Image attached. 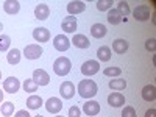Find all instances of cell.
<instances>
[{
	"label": "cell",
	"mask_w": 156,
	"mask_h": 117,
	"mask_svg": "<svg viewBox=\"0 0 156 117\" xmlns=\"http://www.w3.org/2000/svg\"><path fill=\"white\" fill-rule=\"evenodd\" d=\"M98 92V87L97 83L94 80H81L80 84H78V94H80L83 98H92L95 97Z\"/></svg>",
	"instance_id": "cell-1"
},
{
	"label": "cell",
	"mask_w": 156,
	"mask_h": 117,
	"mask_svg": "<svg viewBox=\"0 0 156 117\" xmlns=\"http://www.w3.org/2000/svg\"><path fill=\"white\" fill-rule=\"evenodd\" d=\"M70 67H72V62L69 58L66 56H59L55 62H53V72L59 76H64L70 72Z\"/></svg>",
	"instance_id": "cell-2"
},
{
	"label": "cell",
	"mask_w": 156,
	"mask_h": 117,
	"mask_svg": "<svg viewBox=\"0 0 156 117\" xmlns=\"http://www.w3.org/2000/svg\"><path fill=\"white\" fill-rule=\"evenodd\" d=\"M133 16H134V19L139 20V22H145V20H148L150 16H151V9H150L148 5H139V6H136V9L133 11Z\"/></svg>",
	"instance_id": "cell-3"
},
{
	"label": "cell",
	"mask_w": 156,
	"mask_h": 117,
	"mask_svg": "<svg viewBox=\"0 0 156 117\" xmlns=\"http://www.w3.org/2000/svg\"><path fill=\"white\" fill-rule=\"evenodd\" d=\"M42 47L41 45H37V44H30L23 48V55L27 59H37V58H41L42 55Z\"/></svg>",
	"instance_id": "cell-4"
},
{
	"label": "cell",
	"mask_w": 156,
	"mask_h": 117,
	"mask_svg": "<svg viewBox=\"0 0 156 117\" xmlns=\"http://www.w3.org/2000/svg\"><path fill=\"white\" fill-rule=\"evenodd\" d=\"M98 70H100V64L97 61H94V59H87L86 62H83V66H81V73L86 75V76H92Z\"/></svg>",
	"instance_id": "cell-5"
},
{
	"label": "cell",
	"mask_w": 156,
	"mask_h": 117,
	"mask_svg": "<svg viewBox=\"0 0 156 117\" xmlns=\"http://www.w3.org/2000/svg\"><path fill=\"white\" fill-rule=\"evenodd\" d=\"M19 87H20V81L16 76H8L3 81V90L8 94H16L19 90Z\"/></svg>",
	"instance_id": "cell-6"
},
{
	"label": "cell",
	"mask_w": 156,
	"mask_h": 117,
	"mask_svg": "<svg viewBox=\"0 0 156 117\" xmlns=\"http://www.w3.org/2000/svg\"><path fill=\"white\" fill-rule=\"evenodd\" d=\"M45 109H47L50 114H58V112L62 109V101H61L58 97H50V98L45 101Z\"/></svg>",
	"instance_id": "cell-7"
},
{
	"label": "cell",
	"mask_w": 156,
	"mask_h": 117,
	"mask_svg": "<svg viewBox=\"0 0 156 117\" xmlns=\"http://www.w3.org/2000/svg\"><path fill=\"white\" fill-rule=\"evenodd\" d=\"M53 47H55L58 51H66V50H69V47H70L69 37L64 36V34L55 36V39H53Z\"/></svg>",
	"instance_id": "cell-8"
},
{
	"label": "cell",
	"mask_w": 156,
	"mask_h": 117,
	"mask_svg": "<svg viewBox=\"0 0 156 117\" xmlns=\"http://www.w3.org/2000/svg\"><path fill=\"white\" fill-rule=\"evenodd\" d=\"M33 80H34V83H36L37 86H47V84L50 83V76H48V73H47L45 70L36 69V70L33 72Z\"/></svg>",
	"instance_id": "cell-9"
},
{
	"label": "cell",
	"mask_w": 156,
	"mask_h": 117,
	"mask_svg": "<svg viewBox=\"0 0 156 117\" xmlns=\"http://www.w3.org/2000/svg\"><path fill=\"white\" fill-rule=\"evenodd\" d=\"M59 94H61L62 98H66V100L72 98L75 95V86H73V83L72 81H64L59 86Z\"/></svg>",
	"instance_id": "cell-10"
},
{
	"label": "cell",
	"mask_w": 156,
	"mask_h": 117,
	"mask_svg": "<svg viewBox=\"0 0 156 117\" xmlns=\"http://www.w3.org/2000/svg\"><path fill=\"white\" fill-rule=\"evenodd\" d=\"M83 112L86 115H97L100 112V103L95 101V100H87L84 105H83Z\"/></svg>",
	"instance_id": "cell-11"
},
{
	"label": "cell",
	"mask_w": 156,
	"mask_h": 117,
	"mask_svg": "<svg viewBox=\"0 0 156 117\" xmlns=\"http://www.w3.org/2000/svg\"><path fill=\"white\" fill-rule=\"evenodd\" d=\"M76 17L73 16H67V17H64L62 22H61V28L62 31H66V33H75L76 30Z\"/></svg>",
	"instance_id": "cell-12"
},
{
	"label": "cell",
	"mask_w": 156,
	"mask_h": 117,
	"mask_svg": "<svg viewBox=\"0 0 156 117\" xmlns=\"http://www.w3.org/2000/svg\"><path fill=\"white\" fill-rule=\"evenodd\" d=\"M84 9H86V3L81 2V0H73V2H69V5H67V11H69L70 16L80 14Z\"/></svg>",
	"instance_id": "cell-13"
},
{
	"label": "cell",
	"mask_w": 156,
	"mask_h": 117,
	"mask_svg": "<svg viewBox=\"0 0 156 117\" xmlns=\"http://www.w3.org/2000/svg\"><path fill=\"white\" fill-rule=\"evenodd\" d=\"M108 105H111L112 108H120L122 105H125V95L120 92H112L108 97Z\"/></svg>",
	"instance_id": "cell-14"
},
{
	"label": "cell",
	"mask_w": 156,
	"mask_h": 117,
	"mask_svg": "<svg viewBox=\"0 0 156 117\" xmlns=\"http://www.w3.org/2000/svg\"><path fill=\"white\" fill-rule=\"evenodd\" d=\"M33 37H34V41H37V42H47L50 39V31L47 28H44V27L34 28L33 30Z\"/></svg>",
	"instance_id": "cell-15"
},
{
	"label": "cell",
	"mask_w": 156,
	"mask_h": 117,
	"mask_svg": "<svg viewBox=\"0 0 156 117\" xmlns=\"http://www.w3.org/2000/svg\"><path fill=\"white\" fill-rule=\"evenodd\" d=\"M3 9L6 14L12 16V14H17L19 9H20V3L17 2V0H6V2L3 3Z\"/></svg>",
	"instance_id": "cell-16"
},
{
	"label": "cell",
	"mask_w": 156,
	"mask_h": 117,
	"mask_svg": "<svg viewBox=\"0 0 156 117\" xmlns=\"http://www.w3.org/2000/svg\"><path fill=\"white\" fill-rule=\"evenodd\" d=\"M72 44H73L76 48H89V47H90L89 39H87L84 34H75V36L72 37Z\"/></svg>",
	"instance_id": "cell-17"
},
{
	"label": "cell",
	"mask_w": 156,
	"mask_h": 117,
	"mask_svg": "<svg viewBox=\"0 0 156 117\" xmlns=\"http://www.w3.org/2000/svg\"><path fill=\"white\" fill-rule=\"evenodd\" d=\"M48 14H50V8H48V5H45V3H39V5L36 6V9H34V16H36V19H39V20H45V19L48 17Z\"/></svg>",
	"instance_id": "cell-18"
},
{
	"label": "cell",
	"mask_w": 156,
	"mask_h": 117,
	"mask_svg": "<svg viewBox=\"0 0 156 117\" xmlns=\"http://www.w3.org/2000/svg\"><path fill=\"white\" fill-rule=\"evenodd\" d=\"M142 98L145 101H153L156 98V87L153 84H147L142 87Z\"/></svg>",
	"instance_id": "cell-19"
},
{
	"label": "cell",
	"mask_w": 156,
	"mask_h": 117,
	"mask_svg": "<svg viewBox=\"0 0 156 117\" xmlns=\"http://www.w3.org/2000/svg\"><path fill=\"white\" fill-rule=\"evenodd\" d=\"M106 27L103 23H94L92 27H90V34H92L94 37L100 39V37H105L106 36Z\"/></svg>",
	"instance_id": "cell-20"
},
{
	"label": "cell",
	"mask_w": 156,
	"mask_h": 117,
	"mask_svg": "<svg viewBox=\"0 0 156 117\" xmlns=\"http://www.w3.org/2000/svg\"><path fill=\"white\" fill-rule=\"evenodd\" d=\"M42 105H44V101L39 95H30L27 98V108L28 109H39Z\"/></svg>",
	"instance_id": "cell-21"
},
{
	"label": "cell",
	"mask_w": 156,
	"mask_h": 117,
	"mask_svg": "<svg viewBox=\"0 0 156 117\" xmlns=\"http://www.w3.org/2000/svg\"><path fill=\"white\" fill-rule=\"evenodd\" d=\"M20 58H22L20 50H17V48L9 50L8 55H6V61L11 64V66H16V64H19V62H20Z\"/></svg>",
	"instance_id": "cell-22"
},
{
	"label": "cell",
	"mask_w": 156,
	"mask_h": 117,
	"mask_svg": "<svg viewBox=\"0 0 156 117\" xmlns=\"http://www.w3.org/2000/svg\"><path fill=\"white\" fill-rule=\"evenodd\" d=\"M112 50L119 55H123L128 50V42L125 41V39H115V41L112 42Z\"/></svg>",
	"instance_id": "cell-23"
},
{
	"label": "cell",
	"mask_w": 156,
	"mask_h": 117,
	"mask_svg": "<svg viewBox=\"0 0 156 117\" xmlns=\"http://www.w3.org/2000/svg\"><path fill=\"white\" fill-rule=\"evenodd\" d=\"M123 19H125V17H123L117 9H109V12H108V22H109L111 25L120 23V22H123Z\"/></svg>",
	"instance_id": "cell-24"
},
{
	"label": "cell",
	"mask_w": 156,
	"mask_h": 117,
	"mask_svg": "<svg viewBox=\"0 0 156 117\" xmlns=\"http://www.w3.org/2000/svg\"><path fill=\"white\" fill-rule=\"evenodd\" d=\"M97 58L100 59V61H109L111 59V48L108 47V45H101V47H98V50H97Z\"/></svg>",
	"instance_id": "cell-25"
},
{
	"label": "cell",
	"mask_w": 156,
	"mask_h": 117,
	"mask_svg": "<svg viewBox=\"0 0 156 117\" xmlns=\"http://www.w3.org/2000/svg\"><path fill=\"white\" fill-rule=\"evenodd\" d=\"M0 112H2V115H5V117L12 115V112H14V105H12L11 101H5L3 105L0 106Z\"/></svg>",
	"instance_id": "cell-26"
},
{
	"label": "cell",
	"mask_w": 156,
	"mask_h": 117,
	"mask_svg": "<svg viewBox=\"0 0 156 117\" xmlns=\"http://www.w3.org/2000/svg\"><path fill=\"white\" fill-rule=\"evenodd\" d=\"M109 87L111 89H115V90H123L126 87V81L119 78V80H111L109 81Z\"/></svg>",
	"instance_id": "cell-27"
},
{
	"label": "cell",
	"mask_w": 156,
	"mask_h": 117,
	"mask_svg": "<svg viewBox=\"0 0 156 117\" xmlns=\"http://www.w3.org/2000/svg\"><path fill=\"white\" fill-rule=\"evenodd\" d=\"M9 45H11V39H9V36H6V34H0V51H6V50H9Z\"/></svg>",
	"instance_id": "cell-28"
},
{
	"label": "cell",
	"mask_w": 156,
	"mask_h": 117,
	"mask_svg": "<svg viewBox=\"0 0 156 117\" xmlns=\"http://www.w3.org/2000/svg\"><path fill=\"white\" fill-rule=\"evenodd\" d=\"M23 90H25V92H36V90H37V84L34 83L33 78L23 81Z\"/></svg>",
	"instance_id": "cell-29"
},
{
	"label": "cell",
	"mask_w": 156,
	"mask_h": 117,
	"mask_svg": "<svg viewBox=\"0 0 156 117\" xmlns=\"http://www.w3.org/2000/svg\"><path fill=\"white\" fill-rule=\"evenodd\" d=\"M117 11H119L123 17H126L129 12H131V9H129V5H128L126 2H119V3H117Z\"/></svg>",
	"instance_id": "cell-30"
},
{
	"label": "cell",
	"mask_w": 156,
	"mask_h": 117,
	"mask_svg": "<svg viewBox=\"0 0 156 117\" xmlns=\"http://www.w3.org/2000/svg\"><path fill=\"white\" fill-rule=\"evenodd\" d=\"M112 8V0H98L97 2V9L98 11H106Z\"/></svg>",
	"instance_id": "cell-31"
},
{
	"label": "cell",
	"mask_w": 156,
	"mask_h": 117,
	"mask_svg": "<svg viewBox=\"0 0 156 117\" xmlns=\"http://www.w3.org/2000/svg\"><path fill=\"white\" fill-rule=\"evenodd\" d=\"M103 73H105L106 76H119L122 73V69L120 67H106L105 70H103Z\"/></svg>",
	"instance_id": "cell-32"
},
{
	"label": "cell",
	"mask_w": 156,
	"mask_h": 117,
	"mask_svg": "<svg viewBox=\"0 0 156 117\" xmlns=\"http://www.w3.org/2000/svg\"><path fill=\"white\" fill-rule=\"evenodd\" d=\"M122 117H137L136 115V109L133 106H125L122 111Z\"/></svg>",
	"instance_id": "cell-33"
},
{
	"label": "cell",
	"mask_w": 156,
	"mask_h": 117,
	"mask_svg": "<svg viewBox=\"0 0 156 117\" xmlns=\"http://www.w3.org/2000/svg\"><path fill=\"white\" fill-rule=\"evenodd\" d=\"M69 117H81V109L78 106H70L69 108Z\"/></svg>",
	"instance_id": "cell-34"
},
{
	"label": "cell",
	"mask_w": 156,
	"mask_h": 117,
	"mask_svg": "<svg viewBox=\"0 0 156 117\" xmlns=\"http://www.w3.org/2000/svg\"><path fill=\"white\" fill-rule=\"evenodd\" d=\"M156 41H154V39L151 37V39H148V41L145 42V48L148 50V51H154L156 50V44H154Z\"/></svg>",
	"instance_id": "cell-35"
},
{
	"label": "cell",
	"mask_w": 156,
	"mask_h": 117,
	"mask_svg": "<svg viewBox=\"0 0 156 117\" xmlns=\"http://www.w3.org/2000/svg\"><path fill=\"white\" fill-rule=\"evenodd\" d=\"M14 117H31V115L28 114V111H25V109H20V111H17V112L14 114Z\"/></svg>",
	"instance_id": "cell-36"
},
{
	"label": "cell",
	"mask_w": 156,
	"mask_h": 117,
	"mask_svg": "<svg viewBox=\"0 0 156 117\" xmlns=\"http://www.w3.org/2000/svg\"><path fill=\"white\" fill-rule=\"evenodd\" d=\"M145 117H156V109H148L147 112H145Z\"/></svg>",
	"instance_id": "cell-37"
},
{
	"label": "cell",
	"mask_w": 156,
	"mask_h": 117,
	"mask_svg": "<svg viewBox=\"0 0 156 117\" xmlns=\"http://www.w3.org/2000/svg\"><path fill=\"white\" fill-rule=\"evenodd\" d=\"M3 101V90H0V103Z\"/></svg>",
	"instance_id": "cell-38"
},
{
	"label": "cell",
	"mask_w": 156,
	"mask_h": 117,
	"mask_svg": "<svg viewBox=\"0 0 156 117\" xmlns=\"http://www.w3.org/2000/svg\"><path fill=\"white\" fill-rule=\"evenodd\" d=\"M3 30V25H2V22H0V31H2Z\"/></svg>",
	"instance_id": "cell-39"
},
{
	"label": "cell",
	"mask_w": 156,
	"mask_h": 117,
	"mask_svg": "<svg viewBox=\"0 0 156 117\" xmlns=\"http://www.w3.org/2000/svg\"><path fill=\"white\" fill-rule=\"evenodd\" d=\"M0 80H2V72H0Z\"/></svg>",
	"instance_id": "cell-40"
},
{
	"label": "cell",
	"mask_w": 156,
	"mask_h": 117,
	"mask_svg": "<svg viewBox=\"0 0 156 117\" xmlns=\"http://www.w3.org/2000/svg\"><path fill=\"white\" fill-rule=\"evenodd\" d=\"M36 117H44V115H36Z\"/></svg>",
	"instance_id": "cell-41"
},
{
	"label": "cell",
	"mask_w": 156,
	"mask_h": 117,
	"mask_svg": "<svg viewBox=\"0 0 156 117\" xmlns=\"http://www.w3.org/2000/svg\"><path fill=\"white\" fill-rule=\"evenodd\" d=\"M55 117H62V115H55Z\"/></svg>",
	"instance_id": "cell-42"
}]
</instances>
